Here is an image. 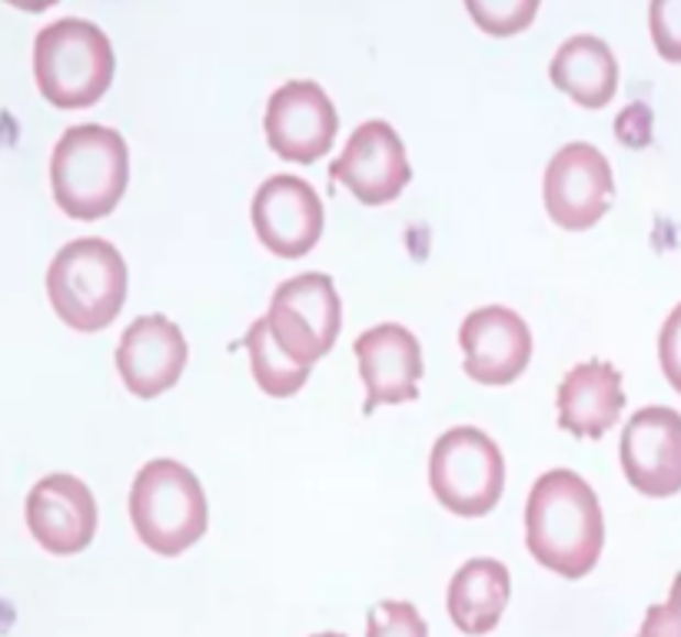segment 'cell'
<instances>
[{"label": "cell", "mask_w": 681, "mask_h": 637, "mask_svg": "<svg viewBox=\"0 0 681 637\" xmlns=\"http://www.w3.org/2000/svg\"><path fill=\"white\" fill-rule=\"evenodd\" d=\"M635 637H681V571L674 574L664 604H651L645 611L641 630Z\"/></svg>", "instance_id": "cell-24"}, {"label": "cell", "mask_w": 681, "mask_h": 637, "mask_svg": "<svg viewBox=\"0 0 681 637\" xmlns=\"http://www.w3.org/2000/svg\"><path fill=\"white\" fill-rule=\"evenodd\" d=\"M130 521L136 538L153 554L177 558L207 535V492L187 465L174 459H153L133 479Z\"/></svg>", "instance_id": "cell-3"}, {"label": "cell", "mask_w": 681, "mask_h": 637, "mask_svg": "<svg viewBox=\"0 0 681 637\" xmlns=\"http://www.w3.org/2000/svg\"><path fill=\"white\" fill-rule=\"evenodd\" d=\"M556 405L562 432L575 439H602L625 408L622 372L612 362L589 359L565 372Z\"/></svg>", "instance_id": "cell-17"}, {"label": "cell", "mask_w": 681, "mask_h": 637, "mask_svg": "<svg viewBox=\"0 0 681 637\" xmlns=\"http://www.w3.org/2000/svg\"><path fill=\"white\" fill-rule=\"evenodd\" d=\"M353 352L360 362V378L366 385V402H363L366 415H373L380 405H406L419 398L422 345L406 326L399 322L373 326L363 336H356Z\"/></svg>", "instance_id": "cell-15"}, {"label": "cell", "mask_w": 681, "mask_h": 637, "mask_svg": "<svg viewBox=\"0 0 681 637\" xmlns=\"http://www.w3.org/2000/svg\"><path fill=\"white\" fill-rule=\"evenodd\" d=\"M546 212L569 233L592 230L612 206L615 176L605 153L592 143H565L546 166Z\"/></svg>", "instance_id": "cell-8"}, {"label": "cell", "mask_w": 681, "mask_h": 637, "mask_svg": "<svg viewBox=\"0 0 681 637\" xmlns=\"http://www.w3.org/2000/svg\"><path fill=\"white\" fill-rule=\"evenodd\" d=\"M549 80L552 87L569 94L579 107L602 110L612 103L618 90V61L602 37L575 34L556 51L549 64Z\"/></svg>", "instance_id": "cell-19"}, {"label": "cell", "mask_w": 681, "mask_h": 637, "mask_svg": "<svg viewBox=\"0 0 681 637\" xmlns=\"http://www.w3.org/2000/svg\"><path fill=\"white\" fill-rule=\"evenodd\" d=\"M429 485L446 512L459 518H482L505 492V459L482 429L455 425L432 446Z\"/></svg>", "instance_id": "cell-6"}, {"label": "cell", "mask_w": 681, "mask_h": 637, "mask_svg": "<svg viewBox=\"0 0 681 637\" xmlns=\"http://www.w3.org/2000/svg\"><path fill=\"white\" fill-rule=\"evenodd\" d=\"M658 362H661V372H664L668 385L681 395V303L671 309V316H668L664 326H661V336H658Z\"/></svg>", "instance_id": "cell-25"}, {"label": "cell", "mask_w": 681, "mask_h": 637, "mask_svg": "<svg viewBox=\"0 0 681 637\" xmlns=\"http://www.w3.org/2000/svg\"><path fill=\"white\" fill-rule=\"evenodd\" d=\"M622 472L645 498L681 492V415L668 405L638 408L622 432Z\"/></svg>", "instance_id": "cell-12"}, {"label": "cell", "mask_w": 681, "mask_h": 637, "mask_svg": "<svg viewBox=\"0 0 681 637\" xmlns=\"http://www.w3.org/2000/svg\"><path fill=\"white\" fill-rule=\"evenodd\" d=\"M130 183V150L113 127L80 123L64 130L51 153L54 202L70 220L94 223L120 206Z\"/></svg>", "instance_id": "cell-2"}, {"label": "cell", "mask_w": 681, "mask_h": 637, "mask_svg": "<svg viewBox=\"0 0 681 637\" xmlns=\"http://www.w3.org/2000/svg\"><path fill=\"white\" fill-rule=\"evenodd\" d=\"M266 143L279 160L316 163L322 160L339 133V113L316 80H286L273 90L263 117Z\"/></svg>", "instance_id": "cell-9"}, {"label": "cell", "mask_w": 681, "mask_h": 637, "mask_svg": "<svg viewBox=\"0 0 681 637\" xmlns=\"http://www.w3.org/2000/svg\"><path fill=\"white\" fill-rule=\"evenodd\" d=\"M508 594H513L508 568L495 558H472L452 574L446 607L462 634L482 637L498 627Z\"/></svg>", "instance_id": "cell-18"}, {"label": "cell", "mask_w": 681, "mask_h": 637, "mask_svg": "<svg viewBox=\"0 0 681 637\" xmlns=\"http://www.w3.org/2000/svg\"><path fill=\"white\" fill-rule=\"evenodd\" d=\"M462 372L479 385H513L532 359V332L526 319L505 306H482L459 329Z\"/></svg>", "instance_id": "cell-13"}, {"label": "cell", "mask_w": 681, "mask_h": 637, "mask_svg": "<svg viewBox=\"0 0 681 637\" xmlns=\"http://www.w3.org/2000/svg\"><path fill=\"white\" fill-rule=\"evenodd\" d=\"M276 345L296 362L312 369L332 352L339 329H343V303L336 283L326 273H303L276 286L270 312L263 316Z\"/></svg>", "instance_id": "cell-7"}, {"label": "cell", "mask_w": 681, "mask_h": 637, "mask_svg": "<svg viewBox=\"0 0 681 637\" xmlns=\"http://www.w3.org/2000/svg\"><path fill=\"white\" fill-rule=\"evenodd\" d=\"M366 637H429V627L409 601H380L370 611Z\"/></svg>", "instance_id": "cell-22"}, {"label": "cell", "mask_w": 681, "mask_h": 637, "mask_svg": "<svg viewBox=\"0 0 681 637\" xmlns=\"http://www.w3.org/2000/svg\"><path fill=\"white\" fill-rule=\"evenodd\" d=\"M28 528L34 541L57 558L80 554L97 535L94 492L74 475H47L28 495Z\"/></svg>", "instance_id": "cell-16"}, {"label": "cell", "mask_w": 681, "mask_h": 637, "mask_svg": "<svg viewBox=\"0 0 681 637\" xmlns=\"http://www.w3.org/2000/svg\"><path fill=\"white\" fill-rule=\"evenodd\" d=\"M329 179L347 186L363 206H386L399 199L413 179L403 136L386 120L360 123L339 160H332Z\"/></svg>", "instance_id": "cell-10"}, {"label": "cell", "mask_w": 681, "mask_h": 637, "mask_svg": "<svg viewBox=\"0 0 681 637\" xmlns=\"http://www.w3.org/2000/svg\"><path fill=\"white\" fill-rule=\"evenodd\" d=\"M130 289V273L110 240L84 237L67 243L47 266V299L61 322L77 332L107 329Z\"/></svg>", "instance_id": "cell-5"}, {"label": "cell", "mask_w": 681, "mask_h": 637, "mask_svg": "<svg viewBox=\"0 0 681 637\" xmlns=\"http://www.w3.org/2000/svg\"><path fill=\"white\" fill-rule=\"evenodd\" d=\"M187 359H190L187 336L180 332L177 322H169L160 312L133 319L117 345L120 382L136 398H156L174 388L187 369Z\"/></svg>", "instance_id": "cell-14"}, {"label": "cell", "mask_w": 681, "mask_h": 637, "mask_svg": "<svg viewBox=\"0 0 681 637\" xmlns=\"http://www.w3.org/2000/svg\"><path fill=\"white\" fill-rule=\"evenodd\" d=\"M542 0H465L472 24L488 37H516L532 28Z\"/></svg>", "instance_id": "cell-21"}, {"label": "cell", "mask_w": 681, "mask_h": 637, "mask_svg": "<svg viewBox=\"0 0 681 637\" xmlns=\"http://www.w3.org/2000/svg\"><path fill=\"white\" fill-rule=\"evenodd\" d=\"M117 57L110 37L84 18H61L34 41V80L57 110H87L110 90Z\"/></svg>", "instance_id": "cell-4"}, {"label": "cell", "mask_w": 681, "mask_h": 637, "mask_svg": "<svg viewBox=\"0 0 681 637\" xmlns=\"http://www.w3.org/2000/svg\"><path fill=\"white\" fill-rule=\"evenodd\" d=\"M243 349L250 355V372L256 378V385L270 395V398H293L306 378H309V369L306 365H296L279 345L276 339L270 336V326L266 319H256L246 336H243Z\"/></svg>", "instance_id": "cell-20"}, {"label": "cell", "mask_w": 681, "mask_h": 637, "mask_svg": "<svg viewBox=\"0 0 681 637\" xmlns=\"http://www.w3.org/2000/svg\"><path fill=\"white\" fill-rule=\"evenodd\" d=\"M4 4H11L18 11H28V14H44L47 8L57 4V0H4Z\"/></svg>", "instance_id": "cell-26"}, {"label": "cell", "mask_w": 681, "mask_h": 637, "mask_svg": "<svg viewBox=\"0 0 681 637\" xmlns=\"http://www.w3.org/2000/svg\"><path fill=\"white\" fill-rule=\"evenodd\" d=\"M529 554L559 578H585L605 548V518L592 485L572 469L536 479L526 502Z\"/></svg>", "instance_id": "cell-1"}, {"label": "cell", "mask_w": 681, "mask_h": 637, "mask_svg": "<svg viewBox=\"0 0 681 637\" xmlns=\"http://www.w3.org/2000/svg\"><path fill=\"white\" fill-rule=\"evenodd\" d=\"M648 31L655 51L668 64H681V0H651Z\"/></svg>", "instance_id": "cell-23"}, {"label": "cell", "mask_w": 681, "mask_h": 637, "mask_svg": "<svg viewBox=\"0 0 681 637\" xmlns=\"http://www.w3.org/2000/svg\"><path fill=\"white\" fill-rule=\"evenodd\" d=\"M256 240L279 260H303L322 237L326 212L319 193L289 173L270 176L250 206Z\"/></svg>", "instance_id": "cell-11"}, {"label": "cell", "mask_w": 681, "mask_h": 637, "mask_svg": "<svg viewBox=\"0 0 681 637\" xmlns=\"http://www.w3.org/2000/svg\"><path fill=\"white\" fill-rule=\"evenodd\" d=\"M312 637H347V634H336V630H326V634H312Z\"/></svg>", "instance_id": "cell-27"}]
</instances>
